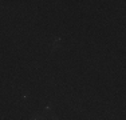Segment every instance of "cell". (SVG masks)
Wrapping results in <instances>:
<instances>
[{"label":"cell","instance_id":"1","mask_svg":"<svg viewBox=\"0 0 126 120\" xmlns=\"http://www.w3.org/2000/svg\"><path fill=\"white\" fill-rule=\"evenodd\" d=\"M59 47H61V37H56L55 40L51 43V51L54 52V51H56Z\"/></svg>","mask_w":126,"mask_h":120}]
</instances>
